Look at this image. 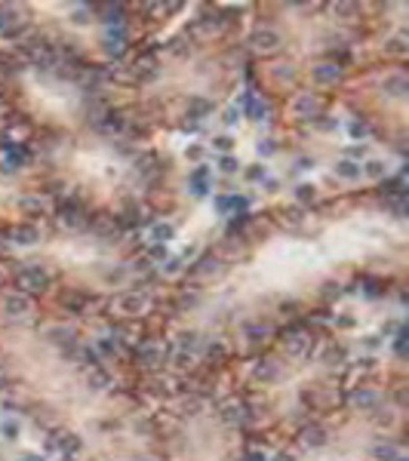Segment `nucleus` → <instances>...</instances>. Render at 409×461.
<instances>
[{
  "mask_svg": "<svg viewBox=\"0 0 409 461\" xmlns=\"http://www.w3.org/2000/svg\"><path fill=\"white\" fill-rule=\"evenodd\" d=\"M16 280H19V286H22V289H28V292H37V289L50 286V274L43 271L40 264H28V267H22V271L16 274Z\"/></svg>",
  "mask_w": 409,
  "mask_h": 461,
  "instance_id": "obj_1",
  "label": "nucleus"
},
{
  "mask_svg": "<svg viewBox=\"0 0 409 461\" xmlns=\"http://www.w3.org/2000/svg\"><path fill=\"white\" fill-rule=\"evenodd\" d=\"M209 181H212V169H209V166H194V169L188 172V188H191L194 197H203V194H206Z\"/></svg>",
  "mask_w": 409,
  "mask_h": 461,
  "instance_id": "obj_2",
  "label": "nucleus"
},
{
  "mask_svg": "<svg viewBox=\"0 0 409 461\" xmlns=\"http://www.w3.org/2000/svg\"><path fill=\"white\" fill-rule=\"evenodd\" d=\"M28 311H31V301L25 295H16V292L4 295V314L7 317H25Z\"/></svg>",
  "mask_w": 409,
  "mask_h": 461,
  "instance_id": "obj_3",
  "label": "nucleus"
},
{
  "mask_svg": "<svg viewBox=\"0 0 409 461\" xmlns=\"http://www.w3.org/2000/svg\"><path fill=\"white\" fill-rule=\"evenodd\" d=\"M332 172H336L339 178H345V181H357L360 178V163H354V160H339L336 166H332Z\"/></svg>",
  "mask_w": 409,
  "mask_h": 461,
  "instance_id": "obj_4",
  "label": "nucleus"
},
{
  "mask_svg": "<svg viewBox=\"0 0 409 461\" xmlns=\"http://www.w3.org/2000/svg\"><path fill=\"white\" fill-rule=\"evenodd\" d=\"M246 206H249V200H246V197H237V194H234V197H215V209H218V212H228V209L243 212Z\"/></svg>",
  "mask_w": 409,
  "mask_h": 461,
  "instance_id": "obj_5",
  "label": "nucleus"
},
{
  "mask_svg": "<svg viewBox=\"0 0 409 461\" xmlns=\"http://www.w3.org/2000/svg\"><path fill=\"white\" fill-rule=\"evenodd\" d=\"M243 102H246V114H249L252 120H265L268 105H265L262 99H255V96H243Z\"/></svg>",
  "mask_w": 409,
  "mask_h": 461,
  "instance_id": "obj_6",
  "label": "nucleus"
},
{
  "mask_svg": "<svg viewBox=\"0 0 409 461\" xmlns=\"http://www.w3.org/2000/svg\"><path fill=\"white\" fill-rule=\"evenodd\" d=\"M37 237H40V234H37V227H34V224H19V227L13 231V240H16V243H22V246H31Z\"/></svg>",
  "mask_w": 409,
  "mask_h": 461,
  "instance_id": "obj_7",
  "label": "nucleus"
},
{
  "mask_svg": "<svg viewBox=\"0 0 409 461\" xmlns=\"http://www.w3.org/2000/svg\"><path fill=\"white\" fill-rule=\"evenodd\" d=\"M151 237H154V243H163V246H166V243L175 237V227H172L169 221H157V224L151 227Z\"/></svg>",
  "mask_w": 409,
  "mask_h": 461,
  "instance_id": "obj_8",
  "label": "nucleus"
},
{
  "mask_svg": "<svg viewBox=\"0 0 409 461\" xmlns=\"http://www.w3.org/2000/svg\"><path fill=\"white\" fill-rule=\"evenodd\" d=\"M117 304H120V311H123V314H139L142 307H145V295L132 292V295H123Z\"/></svg>",
  "mask_w": 409,
  "mask_h": 461,
  "instance_id": "obj_9",
  "label": "nucleus"
},
{
  "mask_svg": "<svg viewBox=\"0 0 409 461\" xmlns=\"http://www.w3.org/2000/svg\"><path fill=\"white\" fill-rule=\"evenodd\" d=\"M252 43H255L258 50H274V47L280 43V37H277L274 31H255V37H252Z\"/></svg>",
  "mask_w": 409,
  "mask_h": 461,
  "instance_id": "obj_10",
  "label": "nucleus"
},
{
  "mask_svg": "<svg viewBox=\"0 0 409 461\" xmlns=\"http://www.w3.org/2000/svg\"><path fill=\"white\" fill-rule=\"evenodd\" d=\"M360 172H363V175H369V178H385V175H388V163L373 157V160H366V166H363Z\"/></svg>",
  "mask_w": 409,
  "mask_h": 461,
  "instance_id": "obj_11",
  "label": "nucleus"
},
{
  "mask_svg": "<svg viewBox=\"0 0 409 461\" xmlns=\"http://www.w3.org/2000/svg\"><path fill=\"white\" fill-rule=\"evenodd\" d=\"M351 403L360 406V409H373V406H376V394H373V391H354V394H351Z\"/></svg>",
  "mask_w": 409,
  "mask_h": 461,
  "instance_id": "obj_12",
  "label": "nucleus"
},
{
  "mask_svg": "<svg viewBox=\"0 0 409 461\" xmlns=\"http://www.w3.org/2000/svg\"><path fill=\"white\" fill-rule=\"evenodd\" d=\"M218 169L225 175H234V172H240V160L234 157V154H221V157H218Z\"/></svg>",
  "mask_w": 409,
  "mask_h": 461,
  "instance_id": "obj_13",
  "label": "nucleus"
},
{
  "mask_svg": "<svg viewBox=\"0 0 409 461\" xmlns=\"http://www.w3.org/2000/svg\"><path fill=\"white\" fill-rule=\"evenodd\" d=\"M305 344H308V338H305L302 332H295V335L286 338V351H289V354H305Z\"/></svg>",
  "mask_w": 409,
  "mask_h": 461,
  "instance_id": "obj_14",
  "label": "nucleus"
},
{
  "mask_svg": "<svg viewBox=\"0 0 409 461\" xmlns=\"http://www.w3.org/2000/svg\"><path fill=\"white\" fill-rule=\"evenodd\" d=\"M336 77H339V68H332V65H320L314 71V80H320V83H329V80H336Z\"/></svg>",
  "mask_w": 409,
  "mask_h": 461,
  "instance_id": "obj_15",
  "label": "nucleus"
},
{
  "mask_svg": "<svg viewBox=\"0 0 409 461\" xmlns=\"http://www.w3.org/2000/svg\"><path fill=\"white\" fill-rule=\"evenodd\" d=\"M212 148H215V151H221V154H231V151H234V139H231L228 132H221V135H215V139H212Z\"/></svg>",
  "mask_w": 409,
  "mask_h": 461,
  "instance_id": "obj_16",
  "label": "nucleus"
},
{
  "mask_svg": "<svg viewBox=\"0 0 409 461\" xmlns=\"http://www.w3.org/2000/svg\"><path fill=\"white\" fill-rule=\"evenodd\" d=\"M243 175H246V181H265V178H268V169H265L262 163H252Z\"/></svg>",
  "mask_w": 409,
  "mask_h": 461,
  "instance_id": "obj_17",
  "label": "nucleus"
},
{
  "mask_svg": "<svg viewBox=\"0 0 409 461\" xmlns=\"http://www.w3.org/2000/svg\"><path fill=\"white\" fill-rule=\"evenodd\" d=\"M305 443H308V446H323V443H326V434H323L320 428H308V431H305Z\"/></svg>",
  "mask_w": 409,
  "mask_h": 461,
  "instance_id": "obj_18",
  "label": "nucleus"
},
{
  "mask_svg": "<svg viewBox=\"0 0 409 461\" xmlns=\"http://www.w3.org/2000/svg\"><path fill=\"white\" fill-rule=\"evenodd\" d=\"M295 197H299L302 203H311L317 197V188L314 185H299V188H295Z\"/></svg>",
  "mask_w": 409,
  "mask_h": 461,
  "instance_id": "obj_19",
  "label": "nucleus"
},
{
  "mask_svg": "<svg viewBox=\"0 0 409 461\" xmlns=\"http://www.w3.org/2000/svg\"><path fill=\"white\" fill-rule=\"evenodd\" d=\"M50 335H53L56 344H74V332L71 329H50Z\"/></svg>",
  "mask_w": 409,
  "mask_h": 461,
  "instance_id": "obj_20",
  "label": "nucleus"
},
{
  "mask_svg": "<svg viewBox=\"0 0 409 461\" xmlns=\"http://www.w3.org/2000/svg\"><path fill=\"white\" fill-rule=\"evenodd\" d=\"M237 120H240V108H234V105H231V108L221 111V123H225V126H234Z\"/></svg>",
  "mask_w": 409,
  "mask_h": 461,
  "instance_id": "obj_21",
  "label": "nucleus"
},
{
  "mask_svg": "<svg viewBox=\"0 0 409 461\" xmlns=\"http://www.w3.org/2000/svg\"><path fill=\"white\" fill-rule=\"evenodd\" d=\"M0 431H4V437H7V440H16L22 428H19V421H13V418H10V421H4V425H0Z\"/></svg>",
  "mask_w": 409,
  "mask_h": 461,
  "instance_id": "obj_22",
  "label": "nucleus"
},
{
  "mask_svg": "<svg viewBox=\"0 0 409 461\" xmlns=\"http://www.w3.org/2000/svg\"><path fill=\"white\" fill-rule=\"evenodd\" d=\"M105 384H108V375H105V372H93V375H89V388H93V391H102Z\"/></svg>",
  "mask_w": 409,
  "mask_h": 461,
  "instance_id": "obj_23",
  "label": "nucleus"
},
{
  "mask_svg": "<svg viewBox=\"0 0 409 461\" xmlns=\"http://www.w3.org/2000/svg\"><path fill=\"white\" fill-rule=\"evenodd\" d=\"M59 446H62V452H77V449H80V440H77V437H62Z\"/></svg>",
  "mask_w": 409,
  "mask_h": 461,
  "instance_id": "obj_24",
  "label": "nucleus"
},
{
  "mask_svg": "<svg viewBox=\"0 0 409 461\" xmlns=\"http://www.w3.org/2000/svg\"><path fill=\"white\" fill-rule=\"evenodd\" d=\"M376 458L394 461V458H397V449H394V446H376Z\"/></svg>",
  "mask_w": 409,
  "mask_h": 461,
  "instance_id": "obj_25",
  "label": "nucleus"
},
{
  "mask_svg": "<svg viewBox=\"0 0 409 461\" xmlns=\"http://www.w3.org/2000/svg\"><path fill=\"white\" fill-rule=\"evenodd\" d=\"M274 375H277V369H274L271 363H265V366H255V378H265V381H268V378H274Z\"/></svg>",
  "mask_w": 409,
  "mask_h": 461,
  "instance_id": "obj_26",
  "label": "nucleus"
},
{
  "mask_svg": "<svg viewBox=\"0 0 409 461\" xmlns=\"http://www.w3.org/2000/svg\"><path fill=\"white\" fill-rule=\"evenodd\" d=\"M225 418H228V421H243V406H234V403H231V406L225 409Z\"/></svg>",
  "mask_w": 409,
  "mask_h": 461,
  "instance_id": "obj_27",
  "label": "nucleus"
},
{
  "mask_svg": "<svg viewBox=\"0 0 409 461\" xmlns=\"http://www.w3.org/2000/svg\"><path fill=\"white\" fill-rule=\"evenodd\" d=\"M163 271H166V274H178V271H181V258H166Z\"/></svg>",
  "mask_w": 409,
  "mask_h": 461,
  "instance_id": "obj_28",
  "label": "nucleus"
},
{
  "mask_svg": "<svg viewBox=\"0 0 409 461\" xmlns=\"http://www.w3.org/2000/svg\"><path fill=\"white\" fill-rule=\"evenodd\" d=\"M151 258H154V261H166V246H163V243H154V246H151Z\"/></svg>",
  "mask_w": 409,
  "mask_h": 461,
  "instance_id": "obj_29",
  "label": "nucleus"
},
{
  "mask_svg": "<svg viewBox=\"0 0 409 461\" xmlns=\"http://www.w3.org/2000/svg\"><path fill=\"white\" fill-rule=\"evenodd\" d=\"M22 209L25 212H43V203L40 200H22Z\"/></svg>",
  "mask_w": 409,
  "mask_h": 461,
  "instance_id": "obj_30",
  "label": "nucleus"
},
{
  "mask_svg": "<svg viewBox=\"0 0 409 461\" xmlns=\"http://www.w3.org/2000/svg\"><path fill=\"white\" fill-rule=\"evenodd\" d=\"M185 157H188V160H200L203 157V145H191L188 151H185Z\"/></svg>",
  "mask_w": 409,
  "mask_h": 461,
  "instance_id": "obj_31",
  "label": "nucleus"
},
{
  "mask_svg": "<svg viewBox=\"0 0 409 461\" xmlns=\"http://www.w3.org/2000/svg\"><path fill=\"white\" fill-rule=\"evenodd\" d=\"M142 357L148 360V366H154V363L160 360V354H157V348H145V351H142Z\"/></svg>",
  "mask_w": 409,
  "mask_h": 461,
  "instance_id": "obj_32",
  "label": "nucleus"
},
{
  "mask_svg": "<svg viewBox=\"0 0 409 461\" xmlns=\"http://www.w3.org/2000/svg\"><path fill=\"white\" fill-rule=\"evenodd\" d=\"M366 132H369V126H366V123H360V120H354V123H351V135H354V139H360V135H366Z\"/></svg>",
  "mask_w": 409,
  "mask_h": 461,
  "instance_id": "obj_33",
  "label": "nucleus"
},
{
  "mask_svg": "<svg viewBox=\"0 0 409 461\" xmlns=\"http://www.w3.org/2000/svg\"><path fill=\"white\" fill-rule=\"evenodd\" d=\"M357 157H366V148H363V145L348 148V160H357Z\"/></svg>",
  "mask_w": 409,
  "mask_h": 461,
  "instance_id": "obj_34",
  "label": "nucleus"
},
{
  "mask_svg": "<svg viewBox=\"0 0 409 461\" xmlns=\"http://www.w3.org/2000/svg\"><path fill=\"white\" fill-rule=\"evenodd\" d=\"M277 148H274V142H258V154H265V157H271Z\"/></svg>",
  "mask_w": 409,
  "mask_h": 461,
  "instance_id": "obj_35",
  "label": "nucleus"
},
{
  "mask_svg": "<svg viewBox=\"0 0 409 461\" xmlns=\"http://www.w3.org/2000/svg\"><path fill=\"white\" fill-rule=\"evenodd\" d=\"M178 344H181V348H197V335H194V332H191V335H181Z\"/></svg>",
  "mask_w": 409,
  "mask_h": 461,
  "instance_id": "obj_36",
  "label": "nucleus"
},
{
  "mask_svg": "<svg viewBox=\"0 0 409 461\" xmlns=\"http://www.w3.org/2000/svg\"><path fill=\"white\" fill-rule=\"evenodd\" d=\"M191 108H194V114H197V117L209 111V105H206V102H200V99H194V102H191Z\"/></svg>",
  "mask_w": 409,
  "mask_h": 461,
  "instance_id": "obj_37",
  "label": "nucleus"
},
{
  "mask_svg": "<svg viewBox=\"0 0 409 461\" xmlns=\"http://www.w3.org/2000/svg\"><path fill=\"white\" fill-rule=\"evenodd\" d=\"M10 163H25V151H10Z\"/></svg>",
  "mask_w": 409,
  "mask_h": 461,
  "instance_id": "obj_38",
  "label": "nucleus"
},
{
  "mask_svg": "<svg viewBox=\"0 0 409 461\" xmlns=\"http://www.w3.org/2000/svg\"><path fill=\"white\" fill-rule=\"evenodd\" d=\"M366 348H379V338H376V335H366Z\"/></svg>",
  "mask_w": 409,
  "mask_h": 461,
  "instance_id": "obj_39",
  "label": "nucleus"
},
{
  "mask_svg": "<svg viewBox=\"0 0 409 461\" xmlns=\"http://www.w3.org/2000/svg\"><path fill=\"white\" fill-rule=\"evenodd\" d=\"M274 461H295V455H289V452H280V455H277Z\"/></svg>",
  "mask_w": 409,
  "mask_h": 461,
  "instance_id": "obj_40",
  "label": "nucleus"
},
{
  "mask_svg": "<svg viewBox=\"0 0 409 461\" xmlns=\"http://www.w3.org/2000/svg\"><path fill=\"white\" fill-rule=\"evenodd\" d=\"M249 461H265V455H258V452H249Z\"/></svg>",
  "mask_w": 409,
  "mask_h": 461,
  "instance_id": "obj_41",
  "label": "nucleus"
},
{
  "mask_svg": "<svg viewBox=\"0 0 409 461\" xmlns=\"http://www.w3.org/2000/svg\"><path fill=\"white\" fill-rule=\"evenodd\" d=\"M22 461H43V458H37V455H25Z\"/></svg>",
  "mask_w": 409,
  "mask_h": 461,
  "instance_id": "obj_42",
  "label": "nucleus"
},
{
  "mask_svg": "<svg viewBox=\"0 0 409 461\" xmlns=\"http://www.w3.org/2000/svg\"><path fill=\"white\" fill-rule=\"evenodd\" d=\"M0 391H4V378H0Z\"/></svg>",
  "mask_w": 409,
  "mask_h": 461,
  "instance_id": "obj_43",
  "label": "nucleus"
}]
</instances>
